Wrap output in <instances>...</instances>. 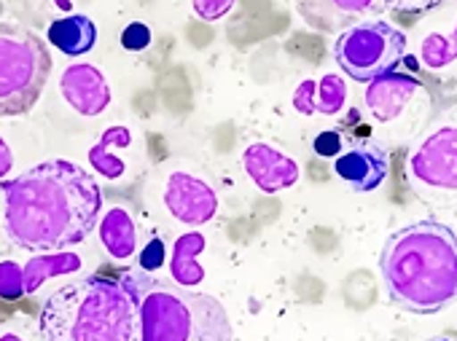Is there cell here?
I'll return each instance as SVG.
<instances>
[{
    "mask_svg": "<svg viewBox=\"0 0 457 341\" xmlns=\"http://www.w3.org/2000/svg\"><path fill=\"white\" fill-rule=\"evenodd\" d=\"M14 170V154L9 148V143L0 137V180H6V175Z\"/></svg>",
    "mask_w": 457,
    "mask_h": 341,
    "instance_id": "cell-27",
    "label": "cell"
},
{
    "mask_svg": "<svg viewBox=\"0 0 457 341\" xmlns=\"http://www.w3.org/2000/svg\"><path fill=\"white\" fill-rule=\"evenodd\" d=\"M387 301L411 314H438L457 301V234L433 218L393 231L379 253Z\"/></svg>",
    "mask_w": 457,
    "mask_h": 341,
    "instance_id": "cell-2",
    "label": "cell"
},
{
    "mask_svg": "<svg viewBox=\"0 0 457 341\" xmlns=\"http://www.w3.org/2000/svg\"><path fill=\"white\" fill-rule=\"evenodd\" d=\"M4 229L12 245L57 253L81 245L100 223L103 191L76 162L49 159L4 180Z\"/></svg>",
    "mask_w": 457,
    "mask_h": 341,
    "instance_id": "cell-1",
    "label": "cell"
},
{
    "mask_svg": "<svg viewBox=\"0 0 457 341\" xmlns=\"http://www.w3.org/2000/svg\"><path fill=\"white\" fill-rule=\"evenodd\" d=\"M417 92H420V81L414 76L393 71V73H385V76L374 79L371 84H366L363 103L374 121L390 124L409 108V103L417 97Z\"/></svg>",
    "mask_w": 457,
    "mask_h": 341,
    "instance_id": "cell-12",
    "label": "cell"
},
{
    "mask_svg": "<svg viewBox=\"0 0 457 341\" xmlns=\"http://www.w3.org/2000/svg\"><path fill=\"white\" fill-rule=\"evenodd\" d=\"M41 341H140L137 301L121 279L84 277L54 290L38 314Z\"/></svg>",
    "mask_w": 457,
    "mask_h": 341,
    "instance_id": "cell-3",
    "label": "cell"
},
{
    "mask_svg": "<svg viewBox=\"0 0 457 341\" xmlns=\"http://www.w3.org/2000/svg\"><path fill=\"white\" fill-rule=\"evenodd\" d=\"M420 60L430 71H444L457 62V20L449 33H430L420 44Z\"/></svg>",
    "mask_w": 457,
    "mask_h": 341,
    "instance_id": "cell-20",
    "label": "cell"
},
{
    "mask_svg": "<svg viewBox=\"0 0 457 341\" xmlns=\"http://www.w3.org/2000/svg\"><path fill=\"white\" fill-rule=\"evenodd\" d=\"M0 341H25V338H20L17 333H4V336H0Z\"/></svg>",
    "mask_w": 457,
    "mask_h": 341,
    "instance_id": "cell-28",
    "label": "cell"
},
{
    "mask_svg": "<svg viewBox=\"0 0 457 341\" xmlns=\"http://www.w3.org/2000/svg\"><path fill=\"white\" fill-rule=\"evenodd\" d=\"M390 170V156L379 143H358L345 148L337 162L334 172L339 180H345L355 194H371L377 191Z\"/></svg>",
    "mask_w": 457,
    "mask_h": 341,
    "instance_id": "cell-11",
    "label": "cell"
},
{
    "mask_svg": "<svg viewBox=\"0 0 457 341\" xmlns=\"http://www.w3.org/2000/svg\"><path fill=\"white\" fill-rule=\"evenodd\" d=\"M121 49L124 52H129V54H140V52H145L148 46H151V41H154V33H151V28L145 25V22H129L124 30H121Z\"/></svg>",
    "mask_w": 457,
    "mask_h": 341,
    "instance_id": "cell-22",
    "label": "cell"
},
{
    "mask_svg": "<svg viewBox=\"0 0 457 341\" xmlns=\"http://www.w3.org/2000/svg\"><path fill=\"white\" fill-rule=\"evenodd\" d=\"M119 279L137 301L140 341H232V320L215 295L143 269H127Z\"/></svg>",
    "mask_w": 457,
    "mask_h": 341,
    "instance_id": "cell-4",
    "label": "cell"
},
{
    "mask_svg": "<svg viewBox=\"0 0 457 341\" xmlns=\"http://www.w3.org/2000/svg\"><path fill=\"white\" fill-rule=\"evenodd\" d=\"M374 6L377 0H294L299 20L318 33H342L361 22Z\"/></svg>",
    "mask_w": 457,
    "mask_h": 341,
    "instance_id": "cell-13",
    "label": "cell"
},
{
    "mask_svg": "<svg viewBox=\"0 0 457 341\" xmlns=\"http://www.w3.org/2000/svg\"><path fill=\"white\" fill-rule=\"evenodd\" d=\"M207 239L199 231L180 234L172 245V258H170V277L180 287H194L204 279V269L199 263V255L204 253Z\"/></svg>",
    "mask_w": 457,
    "mask_h": 341,
    "instance_id": "cell-19",
    "label": "cell"
},
{
    "mask_svg": "<svg viewBox=\"0 0 457 341\" xmlns=\"http://www.w3.org/2000/svg\"><path fill=\"white\" fill-rule=\"evenodd\" d=\"M46 44L65 57H84L97 46V25L87 14L60 17L46 30Z\"/></svg>",
    "mask_w": 457,
    "mask_h": 341,
    "instance_id": "cell-15",
    "label": "cell"
},
{
    "mask_svg": "<svg viewBox=\"0 0 457 341\" xmlns=\"http://www.w3.org/2000/svg\"><path fill=\"white\" fill-rule=\"evenodd\" d=\"M164 261H167L164 239H162V237H151L148 245H145V247L140 250V255H137V269L154 274V271H159V269L164 266Z\"/></svg>",
    "mask_w": 457,
    "mask_h": 341,
    "instance_id": "cell-24",
    "label": "cell"
},
{
    "mask_svg": "<svg viewBox=\"0 0 457 341\" xmlns=\"http://www.w3.org/2000/svg\"><path fill=\"white\" fill-rule=\"evenodd\" d=\"M406 46L409 41L401 28L385 20H361L339 33L334 44V60L347 79L371 84L401 65Z\"/></svg>",
    "mask_w": 457,
    "mask_h": 341,
    "instance_id": "cell-6",
    "label": "cell"
},
{
    "mask_svg": "<svg viewBox=\"0 0 457 341\" xmlns=\"http://www.w3.org/2000/svg\"><path fill=\"white\" fill-rule=\"evenodd\" d=\"M129 146H132V132L124 124L108 127L103 132V137L89 148L92 172H97V175H103L108 180H119L127 172V162L121 159L119 151H124Z\"/></svg>",
    "mask_w": 457,
    "mask_h": 341,
    "instance_id": "cell-16",
    "label": "cell"
},
{
    "mask_svg": "<svg viewBox=\"0 0 457 341\" xmlns=\"http://www.w3.org/2000/svg\"><path fill=\"white\" fill-rule=\"evenodd\" d=\"M60 95L79 116H87V119L103 116L113 100L108 79L103 76L100 68H95L89 62H76L62 71Z\"/></svg>",
    "mask_w": 457,
    "mask_h": 341,
    "instance_id": "cell-9",
    "label": "cell"
},
{
    "mask_svg": "<svg viewBox=\"0 0 457 341\" xmlns=\"http://www.w3.org/2000/svg\"><path fill=\"white\" fill-rule=\"evenodd\" d=\"M444 0H387V6L395 12H406V14H417V12H428L436 9Z\"/></svg>",
    "mask_w": 457,
    "mask_h": 341,
    "instance_id": "cell-26",
    "label": "cell"
},
{
    "mask_svg": "<svg viewBox=\"0 0 457 341\" xmlns=\"http://www.w3.org/2000/svg\"><path fill=\"white\" fill-rule=\"evenodd\" d=\"M54 4H57L60 9H68V6H71V0H54Z\"/></svg>",
    "mask_w": 457,
    "mask_h": 341,
    "instance_id": "cell-29",
    "label": "cell"
},
{
    "mask_svg": "<svg viewBox=\"0 0 457 341\" xmlns=\"http://www.w3.org/2000/svg\"><path fill=\"white\" fill-rule=\"evenodd\" d=\"M430 341H454L452 336H436V338H430Z\"/></svg>",
    "mask_w": 457,
    "mask_h": 341,
    "instance_id": "cell-30",
    "label": "cell"
},
{
    "mask_svg": "<svg viewBox=\"0 0 457 341\" xmlns=\"http://www.w3.org/2000/svg\"><path fill=\"white\" fill-rule=\"evenodd\" d=\"M409 175L436 191H457V124L433 129L411 154Z\"/></svg>",
    "mask_w": 457,
    "mask_h": 341,
    "instance_id": "cell-7",
    "label": "cell"
},
{
    "mask_svg": "<svg viewBox=\"0 0 457 341\" xmlns=\"http://www.w3.org/2000/svg\"><path fill=\"white\" fill-rule=\"evenodd\" d=\"M312 151L320 159H337L345 151V140H342V135L337 129H326L312 140Z\"/></svg>",
    "mask_w": 457,
    "mask_h": 341,
    "instance_id": "cell-25",
    "label": "cell"
},
{
    "mask_svg": "<svg viewBox=\"0 0 457 341\" xmlns=\"http://www.w3.org/2000/svg\"><path fill=\"white\" fill-rule=\"evenodd\" d=\"M237 0H191V12L202 22H220L223 17L232 14Z\"/></svg>",
    "mask_w": 457,
    "mask_h": 341,
    "instance_id": "cell-23",
    "label": "cell"
},
{
    "mask_svg": "<svg viewBox=\"0 0 457 341\" xmlns=\"http://www.w3.org/2000/svg\"><path fill=\"white\" fill-rule=\"evenodd\" d=\"M162 199L167 212L183 226H204L218 215V194L191 172H170Z\"/></svg>",
    "mask_w": 457,
    "mask_h": 341,
    "instance_id": "cell-8",
    "label": "cell"
},
{
    "mask_svg": "<svg viewBox=\"0 0 457 341\" xmlns=\"http://www.w3.org/2000/svg\"><path fill=\"white\" fill-rule=\"evenodd\" d=\"M243 167L262 194H280L302 178L299 162L270 143H251L243 151Z\"/></svg>",
    "mask_w": 457,
    "mask_h": 341,
    "instance_id": "cell-10",
    "label": "cell"
},
{
    "mask_svg": "<svg viewBox=\"0 0 457 341\" xmlns=\"http://www.w3.org/2000/svg\"><path fill=\"white\" fill-rule=\"evenodd\" d=\"M49 76V44L25 25L0 22V119L30 113Z\"/></svg>",
    "mask_w": 457,
    "mask_h": 341,
    "instance_id": "cell-5",
    "label": "cell"
},
{
    "mask_svg": "<svg viewBox=\"0 0 457 341\" xmlns=\"http://www.w3.org/2000/svg\"><path fill=\"white\" fill-rule=\"evenodd\" d=\"M84 261L79 253L73 250H57V253H38L36 258H30L22 266V277H25V295L38 293L49 279L54 277H65V274H76L81 271Z\"/></svg>",
    "mask_w": 457,
    "mask_h": 341,
    "instance_id": "cell-18",
    "label": "cell"
},
{
    "mask_svg": "<svg viewBox=\"0 0 457 341\" xmlns=\"http://www.w3.org/2000/svg\"><path fill=\"white\" fill-rule=\"evenodd\" d=\"M100 242L105 253L116 261H127L137 250V226L135 218L124 207H111L105 215H100Z\"/></svg>",
    "mask_w": 457,
    "mask_h": 341,
    "instance_id": "cell-17",
    "label": "cell"
},
{
    "mask_svg": "<svg viewBox=\"0 0 457 341\" xmlns=\"http://www.w3.org/2000/svg\"><path fill=\"white\" fill-rule=\"evenodd\" d=\"M347 105V84L337 73L304 79L294 92V108L302 116H337Z\"/></svg>",
    "mask_w": 457,
    "mask_h": 341,
    "instance_id": "cell-14",
    "label": "cell"
},
{
    "mask_svg": "<svg viewBox=\"0 0 457 341\" xmlns=\"http://www.w3.org/2000/svg\"><path fill=\"white\" fill-rule=\"evenodd\" d=\"M25 295V277L17 261H0V298L17 301Z\"/></svg>",
    "mask_w": 457,
    "mask_h": 341,
    "instance_id": "cell-21",
    "label": "cell"
}]
</instances>
